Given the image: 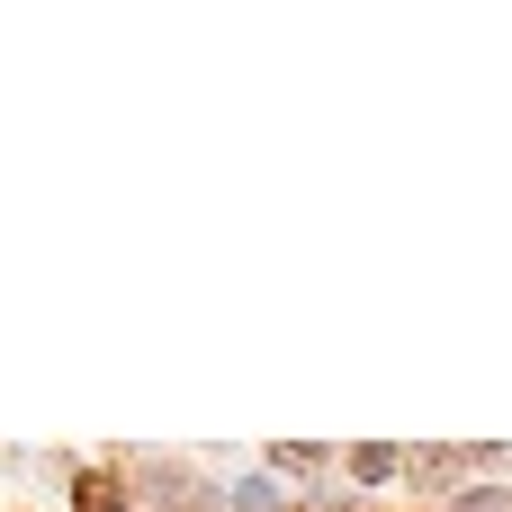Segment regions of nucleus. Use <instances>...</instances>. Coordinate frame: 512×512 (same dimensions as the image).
<instances>
[{"label":"nucleus","instance_id":"obj_1","mask_svg":"<svg viewBox=\"0 0 512 512\" xmlns=\"http://www.w3.org/2000/svg\"><path fill=\"white\" fill-rule=\"evenodd\" d=\"M135 495H153V512H216V486L189 468V459H135Z\"/></svg>","mask_w":512,"mask_h":512},{"label":"nucleus","instance_id":"obj_2","mask_svg":"<svg viewBox=\"0 0 512 512\" xmlns=\"http://www.w3.org/2000/svg\"><path fill=\"white\" fill-rule=\"evenodd\" d=\"M342 468H351V486H378V477H396V468H405V450H387V441H369V450H351Z\"/></svg>","mask_w":512,"mask_h":512},{"label":"nucleus","instance_id":"obj_3","mask_svg":"<svg viewBox=\"0 0 512 512\" xmlns=\"http://www.w3.org/2000/svg\"><path fill=\"white\" fill-rule=\"evenodd\" d=\"M72 495H81L72 512H126V495H117V477H72Z\"/></svg>","mask_w":512,"mask_h":512},{"label":"nucleus","instance_id":"obj_4","mask_svg":"<svg viewBox=\"0 0 512 512\" xmlns=\"http://www.w3.org/2000/svg\"><path fill=\"white\" fill-rule=\"evenodd\" d=\"M270 468H279V477H324V468H333V459H324V450H306V441H297V450H270Z\"/></svg>","mask_w":512,"mask_h":512},{"label":"nucleus","instance_id":"obj_5","mask_svg":"<svg viewBox=\"0 0 512 512\" xmlns=\"http://www.w3.org/2000/svg\"><path fill=\"white\" fill-rule=\"evenodd\" d=\"M225 504H234V512H279V486H270V477H243Z\"/></svg>","mask_w":512,"mask_h":512}]
</instances>
